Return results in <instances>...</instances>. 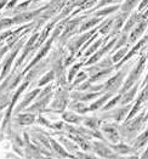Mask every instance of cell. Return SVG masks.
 <instances>
[{"instance_id": "1", "label": "cell", "mask_w": 148, "mask_h": 159, "mask_svg": "<svg viewBox=\"0 0 148 159\" xmlns=\"http://www.w3.org/2000/svg\"><path fill=\"white\" fill-rule=\"evenodd\" d=\"M52 93H51V86L45 88L43 91L39 93L38 95V101L28 108V112H41L43 109H45V107L49 105V101L51 98Z\"/></svg>"}, {"instance_id": "2", "label": "cell", "mask_w": 148, "mask_h": 159, "mask_svg": "<svg viewBox=\"0 0 148 159\" xmlns=\"http://www.w3.org/2000/svg\"><path fill=\"white\" fill-rule=\"evenodd\" d=\"M145 63H146V57H142V58L140 60V62L137 63V66L135 67L134 69H132V72L129 74L128 79L125 80V83H124V86H123V89H121V93H124V91L129 90L131 86H134L135 81H136V80L140 78L141 73L143 72Z\"/></svg>"}, {"instance_id": "3", "label": "cell", "mask_w": 148, "mask_h": 159, "mask_svg": "<svg viewBox=\"0 0 148 159\" xmlns=\"http://www.w3.org/2000/svg\"><path fill=\"white\" fill-rule=\"evenodd\" d=\"M29 84V81L26 80L25 81V84H22L21 86H20V89L15 93V95L12 96V100H11V103H10V106H9V109H7V112H6V116H5V119H4V123H2V126H1V131H4L5 130V128L7 126V123H9V120H10V117H11V113H12V111H14V107L16 105V102H17V100H18V97H20V95L23 93L25 90H26V88H27V85Z\"/></svg>"}, {"instance_id": "4", "label": "cell", "mask_w": 148, "mask_h": 159, "mask_svg": "<svg viewBox=\"0 0 148 159\" xmlns=\"http://www.w3.org/2000/svg\"><path fill=\"white\" fill-rule=\"evenodd\" d=\"M56 37H57V35H56V34H55V33H54V34L51 35V38H50V40L45 43V45H44V46L41 48V50H40V51H39V52L37 53V56H35V58H34V60H33V61H32V62H30V63L28 65L27 68H26V69L23 70V73H22V74H25V73H27V72H28V70H29V69H32V68H33V67L35 66V65H38V63H39V61H40L41 58H43V57H44V56H45V55L47 53V51H49V50L51 49V44H52V41H54V40H55V38H56Z\"/></svg>"}, {"instance_id": "5", "label": "cell", "mask_w": 148, "mask_h": 159, "mask_svg": "<svg viewBox=\"0 0 148 159\" xmlns=\"http://www.w3.org/2000/svg\"><path fill=\"white\" fill-rule=\"evenodd\" d=\"M143 121H145V113H141L136 118H131L128 120V123H125V125L123 126V130H125L126 134H129V135H132V134L137 133V130L141 128V124Z\"/></svg>"}, {"instance_id": "6", "label": "cell", "mask_w": 148, "mask_h": 159, "mask_svg": "<svg viewBox=\"0 0 148 159\" xmlns=\"http://www.w3.org/2000/svg\"><path fill=\"white\" fill-rule=\"evenodd\" d=\"M125 70H119L114 77L109 78L105 85V89L106 91H112L114 93L117 89H119V86H121L123 84V80H124V75H125Z\"/></svg>"}, {"instance_id": "7", "label": "cell", "mask_w": 148, "mask_h": 159, "mask_svg": "<svg viewBox=\"0 0 148 159\" xmlns=\"http://www.w3.org/2000/svg\"><path fill=\"white\" fill-rule=\"evenodd\" d=\"M96 30H97V28H95L94 30H90V32H87V33H85V34H83L80 35L78 39H74L70 44H69V46H68V50L70 51L72 55H74V53L77 52L79 49H80V46L84 44V43H86L87 39H90L92 35H94L95 33H96Z\"/></svg>"}, {"instance_id": "8", "label": "cell", "mask_w": 148, "mask_h": 159, "mask_svg": "<svg viewBox=\"0 0 148 159\" xmlns=\"http://www.w3.org/2000/svg\"><path fill=\"white\" fill-rule=\"evenodd\" d=\"M68 97H69V93L66 90H61L60 93H57L55 101L51 103V107L54 108L56 112H62L68 103Z\"/></svg>"}, {"instance_id": "9", "label": "cell", "mask_w": 148, "mask_h": 159, "mask_svg": "<svg viewBox=\"0 0 148 159\" xmlns=\"http://www.w3.org/2000/svg\"><path fill=\"white\" fill-rule=\"evenodd\" d=\"M91 147L95 151V153H97L102 158H118V156L114 152H112V148L103 145L102 142H94Z\"/></svg>"}, {"instance_id": "10", "label": "cell", "mask_w": 148, "mask_h": 159, "mask_svg": "<svg viewBox=\"0 0 148 159\" xmlns=\"http://www.w3.org/2000/svg\"><path fill=\"white\" fill-rule=\"evenodd\" d=\"M22 44H23V41H20L18 44H17V46H16V49H15L12 53L10 55V56H7V58L5 60V62H4V65H2V70H1V73H0V79H2V78H5L6 77V74L10 72V68H11V65H12V62H14V60L16 58V56H17V52L20 51V48L22 46Z\"/></svg>"}, {"instance_id": "11", "label": "cell", "mask_w": 148, "mask_h": 159, "mask_svg": "<svg viewBox=\"0 0 148 159\" xmlns=\"http://www.w3.org/2000/svg\"><path fill=\"white\" fill-rule=\"evenodd\" d=\"M102 131L106 134L108 141L114 142V143L119 141V131H118V126L115 124H103Z\"/></svg>"}, {"instance_id": "12", "label": "cell", "mask_w": 148, "mask_h": 159, "mask_svg": "<svg viewBox=\"0 0 148 159\" xmlns=\"http://www.w3.org/2000/svg\"><path fill=\"white\" fill-rule=\"evenodd\" d=\"M117 39H118V38H114L113 40H110L106 46H103L102 49H100V50H97L96 52L92 53V57H91L89 61H86V66H91V65L96 63V62H97V61H98V60H100L105 53L108 52V51L110 50V48H112V46H114V44L117 43Z\"/></svg>"}, {"instance_id": "13", "label": "cell", "mask_w": 148, "mask_h": 159, "mask_svg": "<svg viewBox=\"0 0 148 159\" xmlns=\"http://www.w3.org/2000/svg\"><path fill=\"white\" fill-rule=\"evenodd\" d=\"M80 21H81V18L72 20V21L68 20L67 23H66V27H65V29H63V34H62V37H61V43H65L69 35H72L73 33L78 32V25L80 23Z\"/></svg>"}, {"instance_id": "14", "label": "cell", "mask_w": 148, "mask_h": 159, "mask_svg": "<svg viewBox=\"0 0 148 159\" xmlns=\"http://www.w3.org/2000/svg\"><path fill=\"white\" fill-rule=\"evenodd\" d=\"M45 9H46V7H43L40 10H37V11L21 12L20 15H16L15 17H12V23H14V25H21V23H23V22H28V21L33 20L37 15H39V13H40L43 10H45Z\"/></svg>"}, {"instance_id": "15", "label": "cell", "mask_w": 148, "mask_h": 159, "mask_svg": "<svg viewBox=\"0 0 148 159\" xmlns=\"http://www.w3.org/2000/svg\"><path fill=\"white\" fill-rule=\"evenodd\" d=\"M147 43H148V35H147V37H145V38H142V40H140V41H138V43L135 45L134 48H132V49L129 51V53H126V55H125V56L121 58V61H119V62H118V65L115 66V68L118 69V68H119V66H121V65H123L125 61H128L129 58H131V57L134 56L135 53L137 52V51H138V50H140L142 46H145Z\"/></svg>"}, {"instance_id": "16", "label": "cell", "mask_w": 148, "mask_h": 159, "mask_svg": "<svg viewBox=\"0 0 148 159\" xmlns=\"http://www.w3.org/2000/svg\"><path fill=\"white\" fill-rule=\"evenodd\" d=\"M41 91L40 88H38V89H34L33 91H30L29 93H27L26 95V97L23 98V101L21 102V103H18V106H17V108H16V112H20V111H23V109H26L27 108V106H29V103L39 95V93Z\"/></svg>"}, {"instance_id": "17", "label": "cell", "mask_w": 148, "mask_h": 159, "mask_svg": "<svg viewBox=\"0 0 148 159\" xmlns=\"http://www.w3.org/2000/svg\"><path fill=\"white\" fill-rule=\"evenodd\" d=\"M98 95L100 93H97V91H91V93H70V97L72 98H74V100H78V101H83V102H85V101H91V100H94L96 97H98Z\"/></svg>"}, {"instance_id": "18", "label": "cell", "mask_w": 148, "mask_h": 159, "mask_svg": "<svg viewBox=\"0 0 148 159\" xmlns=\"http://www.w3.org/2000/svg\"><path fill=\"white\" fill-rule=\"evenodd\" d=\"M146 27H147V22H145V21L138 22V25L135 26V29L131 32V34H130V37H129V41H130V43H135L136 40L141 37V34L145 32Z\"/></svg>"}, {"instance_id": "19", "label": "cell", "mask_w": 148, "mask_h": 159, "mask_svg": "<svg viewBox=\"0 0 148 159\" xmlns=\"http://www.w3.org/2000/svg\"><path fill=\"white\" fill-rule=\"evenodd\" d=\"M16 123L21 126H27V125H32L34 121H35V117L34 114H30V113H25V114H18L16 117Z\"/></svg>"}, {"instance_id": "20", "label": "cell", "mask_w": 148, "mask_h": 159, "mask_svg": "<svg viewBox=\"0 0 148 159\" xmlns=\"http://www.w3.org/2000/svg\"><path fill=\"white\" fill-rule=\"evenodd\" d=\"M112 95L113 93L112 91H107V93H105L101 98H98L96 102H94L92 105L90 107H87V112H91V111H96V109H98V108H101L102 106H105V103L107 102L108 100H110L112 98Z\"/></svg>"}, {"instance_id": "21", "label": "cell", "mask_w": 148, "mask_h": 159, "mask_svg": "<svg viewBox=\"0 0 148 159\" xmlns=\"http://www.w3.org/2000/svg\"><path fill=\"white\" fill-rule=\"evenodd\" d=\"M142 21V15H140V13H134L129 20H128V22H126V25L124 27V33H129L132 28H134L138 22H141Z\"/></svg>"}, {"instance_id": "22", "label": "cell", "mask_w": 148, "mask_h": 159, "mask_svg": "<svg viewBox=\"0 0 148 159\" xmlns=\"http://www.w3.org/2000/svg\"><path fill=\"white\" fill-rule=\"evenodd\" d=\"M62 118L70 124H80L83 121V118L80 116H78V113H75V112H63Z\"/></svg>"}, {"instance_id": "23", "label": "cell", "mask_w": 148, "mask_h": 159, "mask_svg": "<svg viewBox=\"0 0 148 159\" xmlns=\"http://www.w3.org/2000/svg\"><path fill=\"white\" fill-rule=\"evenodd\" d=\"M136 91H137V85H134L132 89H129V90L124 91V95H121V97H120L121 105H126V103H129V102L134 98V96L136 95Z\"/></svg>"}, {"instance_id": "24", "label": "cell", "mask_w": 148, "mask_h": 159, "mask_svg": "<svg viewBox=\"0 0 148 159\" xmlns=\"http://www.w3.org/2000/svg\"><path fill=\"white\" fill-rule=\"evenodd\" d=\"M128 15H129L128 12H123L121 15H119V16L117 17V20L114 21V26L112 27V28H113V30H112V35H115V34L119 32V29L123 27V23L125 22Z\"/></svg>"}, {"instance_id": "25", "label": "cell", "mask_w": 148, "mask_h": 159, "mask_svg": "<svg viewBox=\"0 0 148 159\" xmlns=\"http://www.w3.org/2000/svg\"><path fill=\"white\" fill-rule=\"evenodd\" d=\"M70 109L72 111H74L75 113H78V114H84V113H86L87 112V107L84 105V102L83 101H78V100H75L74 102H72L70 105Z\"/></svg>"}, {"instance_id": "26", "label": "cell", "mask_w": 148, "mask_h": 159, "mask_svg": "<svg viewBox=\"0 0 148 159\" xmlns=\"http://www.w3.org/2000/svg\"><path fill=\"white\" fill-rule=\"evenodd\" d=\"M110 148L114 149L118 154H128L130 152H134L135 148H131L128 145H124V143H119V145H110Z\"/></svg>"}, {"instance_id": "27", "label": "cell", "mask_w": 148, "mask_h": 159, "mask_svg": "<svg viewBox=\"0 0 148 159\" xmlns=\"http://www.w3.org/2000/svg\"><path fill=\"white\" fill-rule=\"evenodd\" d=\"M147 141H148V129L146 131H143L138 137H136V140H135V142H134V148L137 149V148L143 147L147 143Z\"/></svg>"}, {"instance_id": "28", "label": "cell", "mask_w": 148, "mask_h": 159, "mask_svg": "<svg viewBox=\"0 0 148 159\" xmlns=\"http://www.w3.org/2000/svg\"><path fill=\"white\" fill-rule=\"evenodd\" d=\"M50 143H51V147L55 149V152H56V153H58L61 157H65V158H73V156L68 154L67 152L63 149V147L61 146L57 141H55V140H50Z\"/></svg>"}, {"instance_id": "29", "label": "cell", "mask_w": 148, "mask_h": 159, "mask_svg": "<svg viewBox=\"0 0 148 159\" xmlns=\"http://www.w3.org/2000/svg\"><path fill=\"white\" fill-rule=\"evenodd\" d=\"M100 22H101V18H100V17H94V18H90L87 22H85L84 25H81L80 28L78 29V33H83V32H85V30H87V29H90V28L95 27L97 23H100Z\"/></svg>"}, {"instance_id": "30", "label": "cell", "mask_w": 148, "mask_h": 159, "mask_svg": "<svg viewBox=\"0 0 148 159\" xmlns=\"http://www.w3.org/2000/svg\"><path fill=\"white\" fill-rule=\"evenodd\" d=\"M84 120V124L87 129H91V130H97L101 125V120L97 119V118H86Z\"/></svg>"}, {"instance_id": "31", "label": "cell", "mask_w": 148, "mask_h": 159, "mask_svg": "<svg viewBox=\"0 0 148 159\" xmlns=\"http://www.w3.org/2000/svg\"><path fill=\"white\" fill-rule=\"evenodd\" d=\"M129 108H130V106L128 107H124V108H118V109H115L112 114H113V118L117 120V121H120V120H123L124 118H125V116L128 114V111H129Z\"/></svg>"}, {"instance_id": "32", "label": "cell", "mask_w": 148, "mask_h": 159, "mask_svg": "<svg viewBox=\"0 0 148 159\" xmlns=\"http://www.w3.org/2000/svg\"><path fill=\"white\" fill-rule=\"evenodd\" d=\"M137 2H138V0H125L124 4L120 6L121 11H123V12L129 13L132 9H134L135 6L137 5Z\"/></svg>"}, {"instance_id": "33", "label": "cell", "mask_w": 148, "mask_h": 159, "mask_svg": "<svg viewBox=\"0 0 148 159\" xmlns=\"http://www.w3.org/2000/svg\"><path fill=\"white\" fill-rule=\"evenodd\" d=\"M54 79H55V70H50V72H47V73L41 78V80L38 83V86L40 88V86H43V85H45V84L52 81Z\"/></svg>"}, {"instance_id": "34", "label": "cell", "mask_w": 148, "mask_h": 159, "mask_svg": "<svg viewBox=\"0 0 148 159\" xmlns=\"http://www.w3.org/2000/svg\"><path fill=\"white\" fill-rule=\"evenodd\" d=\"M81 62H79V63H75L74 66L70 68V70L68 72V83H72L73 81V79L75 78V75L78 74V70L80 69V67H81Z\"/></svg>"}, {"instance_id": "35", "label": "cell", "mask_w": 148, "mask_h": 159, "mask_svg": "<svg viewBox=\"0 0 148 159\" xmlns=\"http://www.w3.org/2000/svg\"><path fill=\"white\" fill-rule=\"evenodd\" d=\"M117 9H120V6L118 5H114V6H109V7H106L103 10H100L96 12V17H102V16H106V15H109V13L114 12Z\"/></svg>"}, {"instance_id": "36", "label": "cell", "mask_w": 148, "mask_h": 159, "mask_svg": "<svg viewBox=\"0 0 148 159\" xmlns=\"http://www.w3.org/2000/svg\"><path fill=\"white\" fill-rule=\"evenodd\" d=\"M102 43H103V39H98L97 41H95L94 44L90 46V49H87V50H86V52H85V57H87V56H90V55H92L94 52H96V50H98V49H100V46L102 45Z\"/></svg>"}, {"instance_id": "37", "label": "cell", "mask_w": 148, "mask_h": 159, "mask_svg": "<svg viewBox=\"0 0 148 159\" xmlns=\"http://www.w3.org/2000/svg\"><path fill=\"white\" fill-rule=\"evenodd\" d=\"M128 50H129V48H123L121 50H118L117 52L113 55V57H112V61L113 62H119V61H121V58L126 55V52H128Z\"/></svg>"}, {"instance_id": "38", "label": "cell", "mask_w": 148, "mask_h": 159, "mask_svg": "<svg viewBox=\"0 0 148 159\" xmlns=\"http://www.w3.org/2000/svg\"><path fill=\"white\" fill-rule=\"evenodd\" d=\"M120 97H121V95L113 97V98L108 102L106 106L102 107V109H103V111H110L112 108H114V106H117V103H118V102H120Z\"/></svg>"}, {"instance_id": "39", "label": "cell", "mask_w": 148, "mask_h": 159, "mask_svg": "<svg viewBox=\"0 0 148 159\" xmlns=\"http://www.w3.org/2000/svg\"><path fill=\"white\" fill-rule=\"evenodd\" d=\"M12 18H1L0 20V29H5V28H10L12 26Z\"/></svg>"}, {"instance_id": "40", "label": "cell", "mask_w": 148, "mask_h": 159, "mask_svg": "<svg viewBox=\"0 0 148 159\" xmlns=\"http://www.w3.org/2000/svg\"><path fill=\"white\" fill-rule=\"evenodd\" d=\"M86 79V73L85 72H81V73H79V74H77L75 75V80H74V83L72 84V88L73 86H75V85H78V84H80L83 80Z\"/></svg>"}, {"instance_id": "41", "label": "cell", "mask_w": 148, "mask_h": 159, "mask_svg": "<svg viewBox=\"0 0 148 159\" xmlns=\"http://www.w3.org/2000/svg\"><path fill=\"white\" fill-rule=\"evenodd\" d=\"M37 137L39 139V141H40L41 143H43L44 146L46 147L47 149H51V145H50V140H47L46 137H44L43 135H39V134H38V136H37Z\"/></svg>"}, {"instance_id": "42", "label": "cell", "mask_w": 148, "mask_h": 159, "mask_svg": "<svg viewBox=\"0 0 148 159\" xmlns=\"http://www.w3.org/2000/svg\"><path fill=\"white\" fill-rule=\"evenodd\" d=\"M112 23H113V20L108 21V23L106 22V23H105V27H103L102 29H100V33H102V34H107L108 32H109V29L112 28Z\"/></svg>"}, {"instance_id": "43", "label": "cell", "mask_w": 148, "mask_h": 159, "mask_svg": "<svg viewBox=\"0 0 148 159\" xmlns=\"http://www.w3.org/2000/svg\"><path fill=\"white\" fill-rule=\"evenodd\" d=\"M61 141H62V142L65 143L63 146H66V147H67V148H69V149H72V151H73V149H77V146H75V145H73L72 142H69V141H67L66 139H63V137H61Z\"/></svg>"}, {"instance_id": "44", "label": "cell", "mask_w": 148, "mask_h": 159, "mask_svg": "<svg viewBox=\"0 0 148 159\" xmlns=\"http://www.w3.org/2000/svg\"><path fill=\"white\" fill-rule=\"evenodd\" d=\"M29 4H30V0H27V1L22 2V4H20V5H17V6H16V9H17V11H23L26 7L29 6Z\"/></svg>"}, {"instance_id": "45", "label": "cell", "mask_w": 148, "mask_h": 159, "mask_svg": "<svg viewBox=\"0 0 148 159\" xmlns=\"http://www.w3.org/2000/svg\"><path fill=\"white\" fill-rule=\"evenodd\" d=\"M113 1H115V0H102L97 6H96V9H98V7H101V6H103V5H106V4H109V2H113Z\"/></svg>"}, {"instance_id": "46", "label": "cell", "mask_w": 148, "mask_h": 159, "mask_svg": "<svg viewBox=\"0 0 148 159\" xmlns=\"http://www.w3.org/2000/svg\"><path fill=\"white\" fill-rule=\"evenodd\" d=\"M16 2H17V0H12L11 2H9L7 4V9H12L15 5H16Z\"/></svg>"}, {"instance_id": "47", "label": "cell", "mask_w": 148, "mask_h": 159, "mask_svg": "<svg viewBox=\"0 0 148 159\" xmlns=\"http://www.w3.org/2000/svg\"><path fill=\"white\" fill-rule=\"evenodd\" d=\"M6 2H7V0H0V10L6 5Z\"/></svg>"}, {"instance_id": "48", "label": "cell", "mask_w": 148, "mask_h": 159, "mask_svg": "<svg viewBox=\"0 0 148 159\" xmlns=\"http://www.w3.org/2000/svg\"><path fill=\"white\" fill-rule=\"evenodd\" d=\"M142 158H148V148L146 149V152L142 154Z\"/></svg>"}, {"instance_id": "49", "label": "cell", "mask_w": 148, "mask_h": 159, "mask_svg": "<svg viewBox=\"0 0 148 159\" xmlns=\"http://www.w3.org/2000/svg\"><path fill=\"white\" fill-rule=\"evenodd\" d=\"M146 83H148V73H147V77H146V79H145V84Z\"/></svg>"}, {"instance_id": "50", "label": "cell", "mask_w": 148, "mask_h": 159, "mask_svg": "<svg viewBox=\"0 0 148 159\" xmlns=\"http://www.w3.org/2000/svg\"><path fill=\"white\" fill-rule=\"evenodd\" d=\"M147 58H148V52H147Z\"/></svg>"}]
</instances>
